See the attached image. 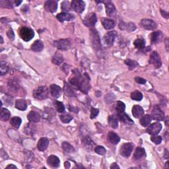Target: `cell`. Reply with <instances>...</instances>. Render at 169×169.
<instances>
[{
	"mask_svg": "<svg viewBox=\"0 0 169 169\" xmlns=\"http://www.w3.org/2000/svg\"><path fill=\"white\" fill-rule=\"evenodd\" d=\"M132 114L135 118H140L144 114V110L140 105H134L132 108Z\"/></svg>",
	"mask_w": 169,
	"mask_h": 169,
	"instance_id": "obj_16",
	"label": "cell"
},
{
	"mask_svg": "<svg viewBox=\"0 0 169 169\" xmlns=\"http://www.w3.org/2000/svg\"><path fill=\"white\" fill-rule=\"evenodd\" d=\"M118 116L120 120L123 123H128V124H134V121L126 114L123 112L122 114H118Z\"/></svg>",
	"mask_w": 169,
	"mask_h": 169,
	"instance_id": "obj_34",
	"label": "cell"
},
{
	"mask_svg": "<svg viewBox=\"0 0 169 169\" xmlns=\"http://www.w3.org/2000/svg\"><path fill=\"white\" fill-rule=\"evenodd\" d=\"M28 119L29 121L31 122H35V123L38 122L40 121V114L37 112L31 111V112L28 114Z\"/></svg>",
	"mask_w": 169,
	"mask_h": 169,
	"instance_id": "obj_28",
	"label": "cell"
},
{
	"mask_svg": "<svg viewBox=\"0 0 169 169\" xmlns=\"http://www.w3.org/2000/svg\"><path fill=\"white\" fill-rule=\"evenodd\" d=\"M25 158L26 162H31L34 158V155L32 152L26 151V153H25Z\"/></svg>",
	"mask_w": 169,
	"mask_h": 169,
	"instance_id": "obj_49",
	"label": "cell"
},
{
	"mask_svg": "<svg viewBox=\"0 0 169 169\" xmlns=\"http://www.w3.org/2000/svg\"><path fill=\"white\" fill-rule=\"evenodd\" d=\"M62 147L63 150L66 153H73L75 151L74 147L72 146L71 144H69L68 142H63L62 145Z\"/></svg>",
	"mask_w": 169,
	"mask_h": 169,
	"instance_id": "obj_37",
	"label": "cell"
},
{
	"mask_svg": "<svg viewBox=\"0 0 169 169\" xmlns=\"http://www.w3.org/2000/svg\"><path fill=\"white\" fill-rule=\"evenodd\" d=\"M71 7L73 10L76 11L77 13H81L83 12L85 7V4L84 2L81 1V0H73L71 2Z\"/></svg>",
	"mask_w": 169,
	"mask_h": 169,
	"instance_id": "obj_12",
	"label": "cell"
},
{
	"mask_svg": "<svg viewBox=\"0 0 169 169\" xmlns=\"http://www.w3.org/2000/svg\"><path fill=\"white\" fill-rule=\"evenodd\" d=\"M145 45V41L142 38H137L134 41V46L137 49H142Z\"/></svg>",
	"mask_w": 169,
	"mask_h": 169,
	"instance_id": "obj_40",
	"label": "cell"
},
{
	"mask_svg": "<svg viewBox=\"0 0 169 169\" xmlns=\"http://www.w3.org/2000/svg\"><path fill=\"white\" fill-rule=\"evenodd\" d=\"M21 3H22V1H15V4L16 6H19Z\"/></svg>",
	"mask_w": 169,
	"mask_h": 169,
	"instance_id": "obj_59",
	"label": "cell"
},
{
	"mask_svg": "<svg viewBox=\"0 0 169 169\" xmlns=\"http://www.w3.org/2000/svg\"><path fill=\"white\" fill-rule=\"evenodd\" d=\"M135 81H136L137 83H140L141 84H143L146 83V80L143 79V78H141L140 77H136L135 78Z\"/></svg>",
	"mask_w": 169,
	"mask_h": 169,
	"instance_id": "obj_54",
	"label": "cell"
},
{
	"mask_svg": "<svg viewBox=\"0 0 169 169\" xmlns=\"http://www.w3.org/2000/svg\"><path fill=\"white\" fill-rule=\"evenodd\" d=\"M99 113V110L97 109V108H93L91 109V111H90V118H95V117H96L98 116V114Z\"/></svg>",
	"mask_w": 169,
	"mask_h": 169,
	"instance_id": "obj_53",
	"label": "cell"
},
{
	"mask_svg": "<svg viewBox=\"0 0 169 169\" xmlns=\"http://www.w3.org/2000/svg\"><path fill=\"white\" fill-rule=\"evenodd\" d=\"M134 145L132 143L123 144L120 148V154L124 157H129L134 149Z\"/></svg>",
	"mask_w": 169,
	"mask_h": 169,
	"instance_id": "obj_5",
	"label": "cell"
},
{
	"mask_svg": "<svg viewBox=\"0 0 169 169\" xmlns=\"http://www.w3.org/2000/svg\"><path fill=\"white\" fill-rule=\"evenodd\" d=\"M71 5H70V3L68 1H65L62 2V10L63 11H69L70 10V8Z\"/></svg>",
	"mask_w": 169,
	"mask_h": 169,
	"instance_id": "obj_51",
	"label": "cell"
},
{
	"mask_svg": "<svg viewBox=\"0 0 169 169\" xmlns=\"http://www.w3.org/2000/svg\"><path fill=\"white\" fill-rule=\"evenodd\" d=\"M119 28L122 31H126L128 32H132L136 29V26L134 23H126L124 22H120L119 24Z\"/></svg>",
	"mask_w": 169,
	"mask_h": 169,
	"instance_id": "obj_18",
	"label": "cell"
},
{
	"mask_svg": "<svg viewBox=\"0 0 169 169\" xmlns=\"http://www.w3.org/2000/svg\"><path fill=\"white\" fill-rule=\"evenodd\" d=\"M48 89L46 86L39 87L33 92V96L38 100H44L48 97Z\"/></svg>",
	"mask_w": 169,
	"mask_h": 169,
	"instance_id": "obj_3",
	"label": "cell"
},
{
	"mask_svg": "<svg viewBox=\"0 0 169 169\" xmlns=\"http://www.w3.org/2000/svg\"><path fill=\"white\" fill-rule=\"evenodd\" d=\"M162 33L161 31H155L151 34V42L154 44H158L162 40Z\"/></svg>",
	"mask_w": 169,
	"mask_h": 169,
	"instance_id": "obj_23",
	"label": "cell"
},
{
	"mask_svg": "<svg viewBox=\"0 0 169 169\" xmlns=\"http://www.w3.org/2000/svg\"><path fill=\"white\" fill-rule=\"evenodd\" d=\"M120 168V167L118 165H117V163H115V162H114V163H112V165L110 166V168Z\"/></svg>",
	"mask_w": 169,
	"mask_h": 169,
	"instance_id": "obj_57",
	"label": "cell"
},
{
	"mask_svg": "<svg viewBox=\"0 0 169 169\" xmlns=\"http://www.w3.org/2000/svg\"><path fill=\"white\" fill-rule=\"evenodd\" d=\"M44 7L47 11L50 13H55L58 8V3L54 0H49L45 2Z\"/></svg>",
	"mask_w": 169,
	"mask_h": 169,
	"instance_id": "obj_14",
	"label": "cell"
},
{
	"mask_svg": "<svg viewBox=\"0 0 169 169\" xmlns=\"http://www.w3.org/2000/svg\"><path fill=\"white\" fill-rule=\"evenodd\" d=\"M90 38H91V41L93 46L96 50H98L101 48V41L100 38H99V35L98 34L97 31L95 29H91L90 30Z\"/></svg>",
	"mask_w": 169,
	"mask_h": 169,
	"instance_id": "obj_6",
	"label": "cell"
},
{
	"mask_svg": "<svg viewBox=\"0 0 169 169\" xmlns=\"http://www.w3.org/2000/svg\"><path fill=\"white\" fill-rule=\"evenodd\" d=\"M54 46L58 50L65 51L71 48V42L70 39H61L54 42Z\"/></svg>",
	"mask_w": 169,
	"mask_h": 169,
	"instance_id": "obj_4",
	"label": "cell"
},
{
	"mask_svg": "<svg viewBox=\"0 0 169 169\" xmlns=\"http://www.w3.org/2000/svg\"><path fill=\"white\" fill-rule=\"evenodd\" d=\"M56 17L60 22H64V21H69L74 19V15L73 14L69 13H61L57 15Z\"/></svg>",
	"mask_w": 169,
	"mask_h": 169,
	"instance_id": "obj_20",
	"label": "cell"
},
{
	"mask_svg": "<svg viewBox=\"0 0 169 169\" xmlns=\"http://www.w3.org/2000/svg\"><path fill=\"white\" fill-rule=\"evenodd\" d=\"M60 119H61L63 123H69L73 119V116L69 115L68 114H65L60 116Z\"/></svg>",
	"mask_w": 169,
	"mask_h": 169,
	"instance_id": "obj_43",
	"label": "cell"
},
{
	"mask_svg": "<svg viewBox=\"0 0 169 169\" xmlns=\"http://www.w3.org/2000/svg\"><path fill=\"white\" fill-rule=\"evenodd\" d=\"M0 5L2 7L6 8H12L13 7V2L10 1H0Z\"/></svg>",
	"mask_w": 169,
	"mask_h": 169,
	"instance_id": "obj_47",
	"label": "cell"
},
{
	"mask_svg": "<svg viewBox=\"0 0 169 169\" xmlns=\"http://www.w3.org/2000/svg\"><path fill=\"white\" fill-rule=\"evenodd\" d=\"M70 83L84 93H87V92H88L89 89L88 81H87L85 79H84L78 71L77 73H75V77L70 80Z\"/></svg>",
	"mask_w": 169,
	"mask_h": 169,
	"instance_id": "obj_1",
	"label": "cell"
},
{
	"mask_svg": "<svg viewBox=\"0 0 169 169\" xmlns=\"http://www.w3.org/2000/svg\"><path fill=\"white\" fill-rule=\"evenodd\" d=\"M161 13L162 14V15L163 17L166 18V19H168L169 17H168V13L167 11H163V10H161Z\"/></svg>",
	"mask_w": 169,
	"mask_h": 169,
	"instance_id": "obj_56",
	"label": "cell"
},
{
	"mask_svg": "<svg viewBox=\"0 0 169 169\" xmlns=\"http://www.w3.org/2000/svg\"><path fill=\"white\" fill-rule=\"evenodd\" d=\"M125 63L128 66L129 69H134L135 68H136L137 66L138 65V63L135 62L134 60H127L125 61Z\"/></svg>",
	"mask_w": 169,
	"mask_h": 169,
	"instance_id": "obj_44",
	"label": "cell"
},
{
	"mask_svg": "<svg viewBox=\"0 0 169 169\" xmlns=\"http://www.w3.org/2000/svg\"><path fill=\"white\" fill-rule=\"evenodd\" d=\"M19 36L23 40L28 42L33 38L35 32L33 30L27 26H22L19 30Z\"/></svg>",
	"mask_w": 169,
	"mask_h": 169,
	"instance_id": "obj_2",
	"label": "cell"
},
{
	"mask_svg": "<svg viewBox=\"0 0 169 169\" xmlns=\"http://www.w3.org/2000/svg\"><path fill=\"white\" fill-rule=\"evenodd\" d=\"M15 108L21 111L25 110L27 108L26 101L23 99H18L15 102Z\"/></svg>",
	"mask_w": 169,
	"mask_h": 169,
	"instance_id": "obj_29",
	"label": "cell"
},
{
	"mask_svg": "<svg viewBox=\"0 0 169 169\" xmlns=\"http://www.w3.org/2000/svg\"><path fill=\"white\" fill-rule=\"evenodd\" d=\"M131 98L132 99V100H134L136 101H140L142 100L143 95L141 92L138 91V90H135V91L133 92L131 94Z\"/></svg>",
	"mask_w": 169,
	"mask_h": 169,
	"instance_id": "obj_39",
	"label": "cell"
},
{
	"mask_svg": "<svg viewBox=\"0 0 169 169\" xmlns=\"http://www.w3.org/2000/svg\"><path fill=\"white\" fill-rule=\"evenodd\" d=\"M108 123L114 129H116L118 127V119L115 115H112L108 117Z\"/></svg>",
	"mask_w": 169,
	"mask_h": 169,
	"instance_id": "obj_30",
	"label": "cell"
},
{
	"mask_svg": "<svg viewBox=\"0 0 169 169\" xmlns=\"http://www.w3.org/2000/svg\"><path fill=\"white\" fill-rule=\"evenodd\" d=\"M44 48V44L41 40H37L35 41L34 43L32 44L31 50L34 52H40Z\"/></svg>",
	"mask_w": 169,
	"mask_h": 169,
	"instance_id": "obj_25",
	"label": "cell"
},
{
	"mask_svg": "<svg viewBox=\"0 0 169 169\" xmlns=\"http://www.w3.org/2000/svg\"><path fill=\"white\" fill-rule=\"evenodd\" d=\"M152 116L151 115H145L144 116H142L140 120V123L141 125L143 127H147L150 124L152 120Z\"/></svg>",
	"mask_w": 169,
	"mask_h": 169,
	"instance_id": "obj_31",
	"label": "cell"
},
{
	"mask_svg": "<svg viewBox=\"0 0 169 169\" xmlns=\"http://www.w3.org/2000/svg\"><path fill=\"white\" fill-rule=\"evenodd\" d=\"M105 8H106V12H107V14L108 16L112 17L116 14V7L112 2H110V1L107 2V4H106Z\"/></svg>",
	"mask_w": 169,
	"mask_h": 169,
	"instance_id": "obj_22",
	"label": "cell"
},
{
	"mask_svg": "<svg viewBox=\"0 0 169 169\" xmlns=\"http://www.w3.org/2000/svg\"><path fill=\"white\" fill-rule=\"evenodd\" d=\"M145 155V151L142 147H138L135 151L134 155V159L135 161H140L142 159Z\"/></svg>",
	"mask_w": 169,
	"mask_h": 169,
	"instance_id": "obj_21",
	"label": "cell"
},
{
	"mask_svg": "<svg viewBox=\"0 0 169 169\" xmlns=\"http://www.w3.org/2000/svg\"><path fill=\"white\" fill-rule=\"evenodd\" d=\"M64 91L66 93V94L68 95V96H76V93H75V90L72 88L71 87H70L68 84H65V86H64Z\"/></svg>",
	"mask_w": 169,
	"mask_h": 169,
	"instance_id": "obj_36",
	"label": "cell"
},
{
	"mask_svg": "<svg viewBox=\"0 0 169 169\" xmlns=\"http://www.w3.org/2000/svg\"><path fill=\"white\" fill-rule=\"evenodd\" d=\"M126 108V105L123 102H121V101H118L116 102V110L118 112V114H122L123 112H124Z\"/></svg>",
	"mask_w": 169,
	"mask_h": 169,
	"instance_id": "obj_38",
	"label": "cell"
},
{
	"mask_svg": "<svg viewBox=\"0 0 169 169\" xmlns=\"http://www.w3.org/2000/svg\"><path fill=\"white\" fill-rule=\"evenodd\" d=\"M168 162H166V166H167V167H166V168H168Z\"/></svg>",
	"mask_w": 169,
	"mask_h": 169,
	"instance_id": "obj_61",
	"label": "cell"
},
{
	"mask_svg": "<svg viewBox=\"0 0 169 169\" xmlns=\"http://www.w3.org/2000/svg\"><path fill=\"white\" fill-rule=\"evenodd\" d=\"M108 140H109L110 141V142L114 145H117L120 141V137L113 132H110L109 133H108Z\"/></svg>",
	"mask_w": 169,
	"mask_h": 169,
	"instance_id": "obj_26",
	"label": "cell"
},
{
	"mask_svg": "<svg viewBox=\"0 0 169 169\" xmlns=\"http://www.w3.org/2000/svg\"><path fill=\"white\" fill-rule=\"evenodd\" d=\"M141 25L142 26L144 29L147 30H154L157 28V24L153 20L151 19H142L141 21Z\"/></svg>",
	"mask_w": 169,
	"mask_h": 169,
	"instance_id": "obj_13",
	"label": "cell"
},
{
	"mask_svg": "<svg viewBox=\"0 0 169 169\" xmlns=\"http://www.w3.org/2000/svg\"><path fill=\"white\" fill-rule=\"evenodd\" d=\"M0 38H1V44H3V43H4V40H3V37H0Z\"/></svg>",
	"mask_w": 169,
	"mask_h": 169,
	"instance_id": "obj_60",
	"label": "cell"
},
{
	"mask_svg": "<svg viewBox=\"0 0 169 169\" xmlns=\"http://www.w3.org/2000/svg\"><path fill=\"white\" fill-rule=\"evenodd\" d=\"M97 21V18L95 13H91L87 15L83 20V24L87 27H93L95 25Z\"/></svg>",
	"mask_w": 169,
	"mask_h": 169,
	"instance_id": "obj_7",
	"label": "cell"
},
{
	"mask_svg": "<svg viewBox=\"0 0 169 169\" xmlns=\"http://www.w3.org/2000/svg\"><path fill=\"white\" fill-rule=\"evenodd\" d=\"M102 25H103L104 28L107 30L112 29L114 28V26H115V23H114V21L108 19H102Z\"/></svg>",
	"mask_w": 169,
	"mask_h": 169,
	"instance_id": "obj_27",
	"label": "cell"
},
{
	"mask_svg": "<svg viewBox=\"0 0 169 169\" xmlns=\"http://www.w3.org/2000/svg\"><path fill=\"white\" fill-rule=\"evenodd\" d=\"M64 61L63 57L62 56V54L59 53H56L54 54V56L52 57V62L56 65H60Z\"/></svg>",
	"mask_w": 169,
	"mask_h": 169,
	"instance_id": "obj_32",
	"label": "cell"
},
{
	"mask_svg": "<svg viewBox=\"0 0 169 169\" xmlns=\"http://www.w3.org/2000/svg\"><path fill=\"white\" fill-rule=\"evenodd\" d=\"M7 35V37H9V38H10L11 40H14V38H15V35H14V32H13V31H12L11 29L9 30Z\"/></svg>",
	"mask_w": 169,
	"mask_h": 169,
	"instance_id": "obj_55",
	"label": "cell"
},
{
	"mask_svg": "<svg viewBox=\"0 0 169 169\" xmlns=\"http://www.w3.org/2000/svg\"><path fill=\"white\" fill-rule=\"evenodd\" d=\"M8 84H9V86H10L11 88L15 90L17 89L18 88H19V83L17 82V80H13V79L10 80V82H9Z\"/></svg>",
	"mask_w": 169,
	"mask_h": 169,
	"instance_id": "obj_48",
	"label": "cell"
},
{
	"mask_svg": "<svg viewBox=\"0 0 169 169\" xmlns=\"http://www.w3.org/2000/svg\"><path fill=\"white\" fill-rule=\"evenodd\" d=\"M149 63H151L154 66H155V68H159L161 66V60L160 58V56L158 54V53L154 51L151 53L150 56V60Z\"/></svg>",
	"mask_w": 169,
	"mask_h": 169,
	"instance_id": "obj_11",
	"label": "cell"
},
{
	"mask_svg": "<svg viewBox=\"0 0 169 169\" xmlns=\"http://www.w3.org/2000/svg\"><path fill=\"white\" fill-rule=\"evenodd\" d=\"M11 116L10 112L6 108H1V113H0V118L3 121H7Z\"/></svg>",
	"mask_w": 169,
	"mask_h": 169,
	"instance_id": "obj_33",
	"label": "cell"
},
{
	"mask_svg": "<svg viewBox=\"0 0 169 169\" xmlns=\"http://www.w3.org/2000/svg\"><path fill=\"white\" fill-rule=\"evenodd\" d=\"M95 151L100 155H104L107 153L105 148L102 146H96L95 148Z\"/></svg>",
	"mask_w": 169,
	"mask_h": 169,
	"instance_id": "obj_45",
	"label": "cell"
},
{
	"mask_svg": "<svg viewBox=\"0 0 169 169\" xmlns=\"http://www.w3.org/2000/svg\"><path fill=\"white\" fill-rule=\"evenodd\" d=\"M116 37L117 33L116 31H110L107 32L104 37V42L105 44L108 45V46H112Z\"/></svg>",
	"mask_w": 169,
	"mask_h": 169,
	"instance_id": "obj_9",
	"label": "cell"
},
{
	"mask_svg": "<svg viewBox=\"0 0 169 169\" xmlns=\"http://www.w3.org/2000/svg\"><path fill=\"white\" fill-rule=\"evenodd\" d=\"M152 118L158 120V121H161V120H163L165 119V113L157 105H155L153 108Z\"/></svg>",
	"mask_w": 169,
	"mask_h": 169,
	"instance_id": "obj_8",
	"label": "cell"
},
{
	"mask_svg": "<svg viewBox=\"0 0 169 169\" xmlns=\"http://www.w3.org/2000/svg\"><path fill=\"white\" fill-rule=\"evenodd\" d=\"M6 168H17V167L16 166H15V165H8L7 167H6Z\"/></svg>",
	"mask_w": 169,
	"mask_h": 169,
	"instance_id": "obj_58",
	"label": "cell"
},
{
	"mask_svg": "<svg viewBox=\"0 0 169 169\" xmlns=\"http://www.w3.org/2000/svg\"><path fill=\"white\" fill-rule=\"evenodd\" d=\"M48 145H49V140H48V139L46 137H42L38 141L37 147L39 151H44L48 148Z\"/></svg>",
	"mask_w": 169,
	"mask_h": 169,
	"instance_id": "obj_19",
	"label": "cell"
},
{
	"mask_svg": "<svg viewBox=\"0 0 169 169\" xmlns=\"http://www.w3.org/2000/svg\"><path fill=\"white\" fill-rule=\"evenodd\" d=\"M162 129V125L161 123L155 122L150 125L147 129V132L148 134L152 135H155L158 134L161 132Z\"/></svg>",
	"mask_w": 169,
	"mask_h": 169,
	"instance_id": "obj_10",
	"label": "cell"
},
{
	"mask_svg": "<svg viewBox=\"0 0 169 169\" xmlns=\"http://www.w3.org/2000/svg\"><path fill=\"white\" fill-rule=\"evenodd\" d=\"M83 145L87 150L91 151L95 146V143L89 137H85L83 140Z\"/></svg>",
	"mask_w": 169,
	"mask_h": 169,
	"instance_id": "obj_24",
	"label": "cell"
},
{
	"mask_svg": "<svg viewBox=\"0 0 169 169\" xmlns=\"http://www.w3.org/2000/svg\"><path fill=\"white\" fill-rule=\"evenodd\" d=\"M34 126H32L31 123H29L27 125L25 128V133L26 134H30V135H32L33 133L35 132V129H34Z\"/></svg>",
	"mask_w": 169,
	"mask_h": 169,
	"instance_id": "obj_46",
	"label": "cell"
},
{
	"mask_svg": "<svg viewBox=\"0 0 169 169\" xmlns=\"http://www.w3.org/2000/svg\"><path fill=\"white\" fill-rule=\"evenodd\" d=\"M47 163L52 168H58L60 165V160L58 157L51 155L47 159Z\"/></svg>",
	"mask_w": 169,
	"mask_h": 169,
	"instance_id": "obj_15",
	"label": "cell"
},
{
	"mask_svg": "<svg viewBox=\"0 0 169 169\" xmlns=\"http://www.w3.org/2000/svg\"><path fill=\"white\" fill-rule=\"evenodd\" d=\"M50 93L54 98H58L62 95V89L55 84L50 85Z\"/></svg>",
	"mask_w": 169,
	"mask_h": 169,
	"instance_id": "obj_17",
	"label": "cell"
},
{
	"mask_svg": "<svg viewBox=\"0 0 169 169\" xmlns=\"http://www.w3.org/2000/svg\"><path fill=\"white\" fill-rule=\"evenodd\" d=\"M151 140L154 143H155L156 145H159L162 142V137L161 136H156V135H155L151 137Z\"/></svg>",
	"mask_w": 169,
	"mask_h": 169,
	"instance_id": "obj_52",
	"label": "cell"
},
{
	"mask_svg": "<svg viewBox=\"0 0 169 169\" xmlns=\"http://www.w3.org/2000/svg\"><path fill=\"white\" fill-rule=\"evenodd\" d=\"M116 96H114L113 94H108L107 96H105V102L107 103H111L114 100H115Z\"/></svg>",
	"mask_w": 169,
	"mask_h": 169,
	"instance_id": "obj_50",
	"label": "cell"
},
{
	"mask_svg": "<svg viewBox=\"0 0 169 169\" xmlns=\"http://www.w3.org/2000/svg\"><path fill=\"white\" fill-rule=\"evenodd\" d=\"M21 123H22V120L19 117H14L11 120L10 123L11 125L15 129H18L20 127Z\"/></svg>",
	"mask_w": 169,
	"mask_h": 169,
	"instance_id": "obj_35",
	"label": "cell"
},
{
	"mask_svg": "<svg viewBox=\"0 0 169 169\" xmlns=\"http://www.w3.org/2000/svg\"><path fill=\"white\" fill-rule=\"evenodd\" d=\"M54 106H55L56 110L60 113H62L65 111V107L62 102L56 101L54 102Z\"/></svg>",
	"mask_w": 169,
	"mask_h": 169,
	"instance_id": "obj_42",
	"label": "cell"
},
{
	"mask_svg": "<svg viewBox=\"0 0 169 169\" xmlns=\"http://www.w3.org/2000/svg\"><path fill=\"white\" fill-rule=\"evenodd\" d=\"M9 70H10V68H9L7 63L4 62H1V63H0V72H1V75H4L6 73H7Z\"/></svg>",
	"mask_w": 169,
	"mask_h": 169,
	"instance_id": "obj_41",
	"label": "cell"
}]
</instances>
